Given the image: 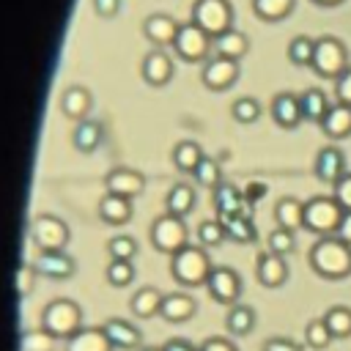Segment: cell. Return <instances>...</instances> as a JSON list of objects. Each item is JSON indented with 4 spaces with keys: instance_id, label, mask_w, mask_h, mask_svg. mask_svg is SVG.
I'll return each mask as SVG.
<instances>
[{
    "instance_id": "1",
    "label": "cell",
    "mask_w": 351,
    "mask_h": 351,
    "mask_svg": "<svg viewBox=\"0 0 351 351\" xmlns=\"http://www.w3.org/2000/svg\"><path fill=\"white\" fill-rule=\"evenodd\" d=\"M310 269L324 280H346L351 274V244L337 236H318L307 252Z\"/></svg>"
},
{
    "instance_id": "2",
    "label": "cell",
    "mask_w": 351,
    "mask_h": 351,
    "mask_svg": "<svg viewBox=\"0 0 351 351\" xmlns=\"http://www.w3.org/2000/svg\"><path fill=\"white\" fill-rule=\"evenodd\" d=\"M211 269H214L211 258H208L206 247H200V244H186L170 255V277L184 288L206 285Z\"/></svg>"
},
{
    "instance_id": "3",
    "label": "cell",
    "mask_w": 351,
    "mask_h": 351,
    "mask_svg": "<svg viewBox=\"0 0 351 351\" xmlns=\"http://www.w3.org/2000/svg\"><path fill=\"white\" fill-rule=\"evenodd\" d=\"M41 326L58 340H69L77 329H82V310L74 299H52L41 310Z\"/></svg>"
},
{
    "instance_id": "4",
    "label": "cell",
    "mask_w": 351,
    "mask_h": 351,
    "mask_svg": "<svg viewBox=\"0 0 351 351\" xmlns=\"http://www.w3.org/2000/svg\"><path fill=\"white\" fill-rule=\"evenodd\" d=\"M348 66H351L348 63V49H346V44L337 36H321V38H315V52H313L310 69L318 77L335 82Z\"/></svg>"
},
{
    "instance_id": "5",
    "label": "cell",
    "mask_w": 351,
    "mask_h": 351,
    "mask_svg": "<svg viewBox=\"0 0 351 351\" xmlns=\"http://www.w3.org/2000/svg\"><path fill=\"white\" fill-rule=\"evenodd\" d=\"M340 217H343V208L335 200V195H315V197L304 200V225L302 228L315 236H335Z\"/></svg>"
},
{
    "instance_id": "6",
    "label": "cell",
    "mask_w": 351,
    "mask_h": 351,
    "mask_svg": "<svg viewBox=\"0 0 351 351\" xmlns=\"http://www.w3.org/2000/svg\"><path fill=\"white\" fill-rule=\"evenodd\" d=\"M189 22H195L200 30H206L211 38H217L233 27V5H230V0H195Z\"/></svg>"
},
{
    "instance_id": "7",
    "label": "cell",
    "mask_w": 351,
    "mask_h": 351,
    "mask_svg": "<svg viewBox=\"0 0 351 351\" xmlns=\"http://www.w3.org/2000/svg\"><path fill=\"white\" fill-rule=\"evenodd\" d=\"M27 236L38 247V252H52V250H66V244L71 239V230L55 214H38L36 219H30Z\"/></svg>"
},
{
    "instance_id": "8",
    "label": "cell",
    "mask_w": 351,
    "mask_h": 351,
    "mask_svg": "<svg viewBox=\"0 0 351 351\" xmlns=\"http://www.w3.org/2000/svg\"><path fill=\"white\" fill-rule=\"evenodd\" d=\"M148 236H151V244H154L159 252H165V255H173V252H178L181 247L189 244V241H186V239H189V230H186L184 219H181V217H173V214L156 217V219L151 222Z\"/></svg>"
},
{
    "instance_id": "9",
    "label": "cell",
    "mask_w": 351,
    "mask_h": 351,
    "mask_svg": "<svg viewBox=\"0 0 351 351\" xmlns=\"http://www.w3.org/2000/svg\"><path fill=\"white\" fill-rule=\"evenodd\" d=\"M211 47H214V38H211L206 30H200L195 22H181V25H178L173 49H176V55H178L181 60H186V63L206 60Z\"/></svg>"
},
{
    "instance_id": "10",
    "label": "cell",
    "mask_w": 351,
    "mask_h": 351,
    "mask_svg": "<svg viewBox=\"0 0 351 351\" xmlns=\"http://www.w3.org/2000/svg\"><path fill=\"white\" fill-rule=\"evenodd\" d=\"M241 288H244V285H241V277H239V271L230 269V266H214L211 274H208V280H206L208 296H211L217 304H228V307H233V304L239 302Z\"/></svg>"
},
{
    "instance_id": "11",
    "label": "cell",
    "mask_w": 351,
    "mask_h": 351,
    "mask_svg": "<svg viewBox=\"0 0 351 351\" xmlns=\"http://www.w3.org/2000/svg\"><path fill=\"white\" fill-rule=\"evenodd\" d=\"M236 80H239V60H230V58H222V55H211V58L203 60L200 82L208 90H228Z\"/></svg>"
},
{
    "instance_id": "12",
    "label": "cell",
    "mask_w": 351,
    "mask_h": 351,
    "mask_svg": "<svg viewBox=\"0 0 351 351\" xmlns=\"http://www.w3.org/2000/svg\"><path fill=\"white\" fill-rule=\"evenodd\" d=\"M173 74H176L173 58H170L162 47H154V49L145 52V58H143V63H140V77H143L148 85L162 88V85H167V82L173 80Z\"/></svg>"
},
{
    "instance_id": "13",
    "label": "cell",
    "mask_w": 351,
    "mask_h": 351,
    "mask_svg": "<svg viewBox=\"0 0 351 351\" xmlns=\"http://www.w3.org/2000/svg\"><path fill=\"white\" fill-rule=\"evenodd\" d=\"M104 189L112 192V195L134 200L145 189V176L140 170H132V167H112L104 176Z\"/></svg>"
},
{
    "instance_id": "14",
    "label": "cell",
    "mask_w": 351,
    "mask_h": 351,
    "mask_svg": "<svg viewBox=\"0 0 351 351\" xmlns=\"http://www.w3.org/2000/svg\"><path fill=\"white\" fill-rule=\"evenodd\" d=\"M269 112H271V121L282 129H296L304 118H302V107H299V96L291 93V90H280L271 96V104H269Z\"/></svg>"
},
{
    "instance_id": "15",
    "label": "cell",
    "mask_w": 351,
    "mask_h": 351,
    "mask_svg": "<svg viewBox=\"0 0 351 351\" xmlns=\"http://www.w3.org/2000/svg\"><path fill=\"white\" fill-rule=\"evenodd\" d=\"M36 271L41 277H49V280H69L77 269L74 258L66 252V250H52V252H38V258L33 261Z\"/></svg>"
},
{
    "instance_id": "16",
    "label": "cell",
    "mask_w": 351,
    "mask_h": 351,
    "mask_svg": "<svg viewBox=\"0 0 351 351\" xmlns=\"http://www.w3.org/2000/svg\"><path fill=\"white\" fill-rule=\"evenodd\" d=\"M178 25L170 14H148L143 19V36L154 44V47H173L176 41V33H178Z\"/></svg>"
},
{
    "instance_id": "17",
    "label": "cell",
    "mask_w": 351,
    "mask_h": 351,
    "mask_svg": "<svg viewBox=\"0 0 351 351\" xmlns=\"http://www.w3.org/2000/svg\"><path fill=\"white\" fill-rule=\"evenodd\" d=\"M214 208H217V214H219V219H225V217H233V214H247V197H244V192L236 186V184H230V181H219L214 189Z\"/></svg>"
},
{
    "instance_id": "18",
    "label": "cell",
    "mask_w": 351,
    "mask_h": 351,
    "mask_svg": "<svg viewBox=\"0 0 351 351\" xmlns=\"http://www.w3.org/2000/svg\"><path fill=\"white\" fill-rule=\"evenodd\" d=\"M255 277L263 288H280L285 280H288V263L285 258L274 255V252H261L258 261H255Z\"/></svg>"
},
{
    "instance_id": "19",
    "label": "cell",
    "mask_w": 351,
    "mask_h": 351,
    "mask_svg": "<svg viewBox=\"0 0 351 351\" xmlns=\"http://www.w3.org/2000/svg\"><path fill=\"white\" fill-rule=\"evenodd\" d=\"M313 170H315V176H318L321 181L335 184V181L346 173V154H343L337 145H324V148H318V154H315Z\"/></svg>"
},
{
    "instance_id": "20",
    "label": "cell",
    "mask_w": 351,
    "mask_h": 351,
    "mask_svg": "<svg viewBox=\"0 0 351 351\" xmlns=\"http://www.w3.org/2000/svg\"><path fill=\"white\" fill-rule=\"evenodd\" d=\"M195 313H197V302H195L189 293H184V291L165 293L159 315H162L167 324H184V321H189Z\"/></svg>"
},
{
    "instance_id": "21",
    "label": "cell",
    "mask_w": 351,
    "mask_h": 351,
    "mask_svg": "<svg viewBox=\"0 0 351 351\" xmlns=\"http://www.w3.org/2000/svg\"><path fill=\"white\" fill-rule=\"evenodd\" d=\"M104 332H107L112 348H118V351H137L140 343H143L140 329L126 318H110L104 324Z\"/></svg>"
},
{
    "instance_id": "22",
    "label": "cell",
    "mask_w": 351,
    "mask_h": 351,
    "mask_svg": "<svg viewBox=\"0 0 351 351\" xmlns=\"http://www.w3.org/2000/svg\"><path fill=\"white\" fill-rule=\"evenodd\" d=\"M66 351H115L104 326H82L66 340Z\"/></svg>"
},
{
    "instance_id": "23",
    "label": "cell",
    "mask_w": 351,
    "mask_h": 351,
    "mask_svg": "<svg viewBox=\"0 0 351 351\" xmlns=\"http://www.w3.org/2000/svg\"><path fill=\"white\" fill-rule=\"evenodd\" d=\"M90 107H93V96L82 85H71V88H66L60 93V112L66 118H71V121H85Z\"/></svg>"
},
{
    "instance_id": "24",
    "label": "cell",
    "mask_w": 351,
    "mask_h": 351,
    "mask_svg": "<svg viewBox=\"0 0 351 351\" xmlns=\"http://www.w3.org/2000/svg\"><path fill=\"white\" fill-rule=\"evenodd\" d=\"M96 214H99V219L107 222V225H126V222L132 219V214H134V206H132L129 197H121V195L107 192V195L99 200Z\"/></svg>"
},
{
    "instance_id": "25",
    "label": "cell",
    "mask_w": 351,
    "mask_h": 351,
    "mask_svg": "<svg viewBox=\"0 0 351 351\" xmlns=\"http://www.w3.org/2000/svg\"><path fill=\"white\" fill-rule=\"evenodd\" d=\"M321 132L329 137V140H343L351 134V107L335 101L329 104L326 115L321 118Z\"/></svg>"
},
{
    "instance_id": "26",
    "label": "cell",
    "mask_w": 351,
    "mask_h": 351,
    "mask_svg": "<svg viewBox=\"0 0 351 351\" xmlns=\"http://www.w3.org/2000/svg\"><path fill=\"white\" fill-rule=\"evenodd\" d=\"M101 140H104V129L99 121H90V118L77 121V126L71 132V143L80 154H93L101 145Z\"/></svg>"
},
{
    "instance_id": "27",
    "label": "cell",
    "mask_w": 351,
    "mask_h": 351,
    "mask_svg": "<svg viewBox=\"0 0 351 351\" xmlns=\"http://www.w3.org/2000/svg\"><path fill=\"white\" fill-rule=\"evenodd\" d=\"M274 222L277 228H285V230H299L304 225V203L285 195L274 203Z\"/></svg>"
},
{
    "instance_id": "28",
    "label": "cell",
    "mask_w": 351,
    "mask_h": 351,
    "mask_svg": "<svg viewBox=\"0 0 351 351\" xmlns=\"http://www.w3.org/2000/svg\"><path fill=\"white\" fill-rule=\"evenodd\" d=\"M162 299H165V293H162L159 288L143 285V288H137V291L132 293L129 307H132V313H134L137 318H154V315H159V310H162Z\"/></svg>"
},
{
    "instance_id": "29",
    "label": "cell",
    "mask_w": 351,
    "mask_h": 351,
    "mask_svg": "<svg viewBox=\"0 0 351 351\" xmlns=\"http://www.w3.org/2000/svg\"><path fill=\"white\" fill-rule=\"evenodd\" d=\"M247 49H250V38H247V33H241L236 27H230L222 36L214 38V55H222V58H230V60H241L247 55Z\"/></svg>"
},
{
    "instance_id": "30",
    "label": "cell",
    "mask_w": 351,
    "mask_h": 351,
    "mask_svg": "<svg viewBox=\"0 0 351 351\" xmlns=\"http://www.w3.org/2000/svg\"><path fill=\"white\" fill-rule=\"evenodd\" d=\"M195 200H197L195 186H192V184L178 181V184H173V186H170V192H167V197H165V208H167V214H173V217H181V219H184V217L195 208Z\"/></svg>"
},
{
    "instance_id": "31",
    "label": "cell",
    "mask_w": 351,
    "mask_h": 351,
    "mask_svg": "<svg viewBox=\"0 0 351 351\" xmlns=\"http://www.w3.org/2000/svg\"><path fill=\"white\" fill-rule=\"evenodd\" d=\"M255 321H258L255 310H252L250 304H239V302H236V304L228 310V315H225V326H228V332H230L233 337L250 335V332L255 329Z\"/></svg>"
},
{
    "instance_id": "32",
    "label": "cell",
    "mask_w": 351,
    "mask_h": 351,
    "mask_svg": "<svg viewBox=\"0 0 351 351\" xmlns=\"http://www.w3.org/2000/svg\"><path fill=\"white\" fill-rule=\"evenodd\" d=\"M299 107H302V118L304 121L321 123V118L329 110V99H326V93L321 88H307L304 93H299Z\"/></svg>"
},
{
    "instance_id": "33",
    "label": "cell",
    "mask_w": 351,
    "mask_h": 351,
    "mask_svg": "<svg viewBox=\"0 0 351 351\" xmlns=\"http://www.w3.org/2000/svg\"><path fill=\"white\" fill-rule=\"evenodd\" d=\"M222 225H225L228 239H230V241H236V244H252V241H255V236H258L255 222H252V217H250V214H233V217H225V219H222Z\"/></svg>"
},
{
    "instance_id": "34",
    "label": "cell",
    "mask_w": 351,
    "mask_h": 351,
    "mask_svg": "<svg viewBox=\"0 0 351 351\" xmlns=\"http://www.w3.org/2000/svg\"><path fill=\"white\" fill-rule=\"evenodd\" d=\"M203 156L206 154H203L200 143H195V140H181V143L173 145V165L181 173H195V167L200 165Z\"/></svg>"
},
{
    "instance_id": "35",
    "label": "cell",
    "mask_w": 351,
    "mask_h": 351,
    "mask_svg": "<svg viewBox=\"0 0 351 351\" xmlns=\"http://www.w3.org/2000/svg\"><path fill=\"white\" fill-rule=\"evenodd\" d=\"M296 0H252V14L263 22H282L291 16Z\"/></svg>"
},
{
    "instance_id": "36",
    "label": "cell",
    "mask_w": 351,
    "mask_h": 351,
    "mask_svg": "<svg viewBox=\"0 0 351 351\" xmlns=\"http://www.w3.org/2000/svg\"><path fill=\"white\" fill-rule=\"evenodd\" d=\"M324 324H326V329L332 332L335 340L351 337V307H346V304L329 307V310L324 313Z\"/></svg>"
},
{
    "instance_id": "37",
    "label": "cell",
    "mask_w": 351,
    "mask_h": 351,
    "mask_svg": "<svg viewBox=\"0 0 351 351\" xmlns=\"http://www.w3.org/2000/svg\"><path fill=\"white\" fill-rule=\"evenodd\" d=\"M313 52H315V38H310V36H293L288 41V60L293 66H310Z\"/></svg>"
},
{
    "instance_id": "38",
    "label": "cell",
    "mask_w": 351,
    "mask_h": 351,
    "mask_svg": "<svg viewBox=\"0 0 351 351\" xmlns=\"http://www.w3.org/2000/svg\"><path fill=\"white\" fill-rule=\"evenodd\" d=\"M55 335H49L44 326L41 329H25L19 337L22 351H55Z\"/></svg>"
},
{
    "instance_id": "39",
    "label": "cell",
    "mask_w": 351,
    "mask_h": 351,
    "mask_svg": "<svg viewBox=\"0 0 351 351\" xmlns=\"http://www.w3.org/2000/svg\"><path fill=\"white\" fill-rule=\"evenodd\" d=\"M230 115L236 123H255L261 118V101L252 99V96H239L233 104H230Z\"/></svg>"
},
{
    "instance_id": "40",
    "label": "cell",
    "mask_w": 351,
    "mask_h": 351,
    "mask_svg": "<svg viewBox=\"0 0 351 351\" xmlns=\"http://www.w3.org/2000/svg\"><path fill=\"white\" fill-rule=\"evenodd\" d=\"M192 176H195L197 186H206V189H214L222 181V170H219V162L214 156H203Z\"/></svg>"
},
{
    "instance_id": "41",
    "label": "cell",
    "mask_w": 351,
    "mask_h": 351,
    "mask_svg": "<svg viewBox=\"0 0 351 351\" xmlns=\"http://www.w3.org/2000/svg\"><path fill=\"white\" fill-rule=\"evenodd\" d=\"M228 239L222 219H203L197 225V244L200 247H219Z\"/></svg>"
},
{
    "instance_id": "42",
    "label": "cell",
    "mask_w": 351,
    "mask_h": 351,
    "mask_svg": "<svg viewBox=\"0 0 351 351\" xmlns=\"http://www.w3.org/2000/svg\"><path fill=\"white\" fill-rule=\"evenodd\" d=\"M266 250L285 258L296 250V239H293V230H285V228H274L269 236H266Z\"/></svg>"
},
{
    "instance_id": "43",
    "label": "cell",
    "mask_w": 351,
    "mask_h": 351,
    "mask_svg": "<svg viewBox=\"0 0 351 351\" xmlns=\"http://www.w3.org/2000/svg\"><path fill=\"white\" fill-rule=\"evenodd\" d=\"M332 340H335V337H332V332L326 329L324 318H313V321L304 326V343H307L313 351H324Z\"/></svg>"
},
{
    "instance_id": "44",
    "label": "cell",
    "mask_w": 351,
    "mask_h": 351,
    "mask_svg": "<svg viewBox=\"0 0 351 351\" xmlns=\"http://www.w3.org/2000/svg\"><path fill=\"white\" fill-rule=\"evenodd\" d=\"M104 277L112 288H123L134 280V263L132 261H110L104 269Z\"/></svg>"
},
{
    "instance_id": "45",
    "label": "cell",
    "mask_w": 351,
    "mask_h": 351,
    "mask_svg": "<svg viewBox=\"0 0 351 351\" xmlns=\"http://www.w3.org/2000/svg\"><path fill=\"white\" fill-rule=\"evenodd\" d=\"M107 255H110V261H132L137 255V241L132 236H123V233L112 236L107 241Z\"/></svg>"
},
{
    "instance_id": "46",
    "label": "cell",
    "mask_w": 351,
    "mask_h": 351,
    "mask_svg": "<svg viewBox=\"0 0 351 351\" xmlns=\"http://www.w3.org/2000/svg\"><path fill=\"white\" fill-rule=\"evenodd\" d=\"M36 277H38L36 266L33 263H22L16 269V296H30L33 285H36Z\"/></svg>"
},
{
    "instance_id": "47",
    "label": "cell",
    "mask_w": 351,
    "mask_h": 351,
    "mask_svg": "<svg viewBox=\"0 0 351 351\" xmlns=\"http://www.w3.org/2000/svg\"><path fill=\"white\" fill-rule=\"evenodd\" d=\"M332 186H335L332 195H335V200L340 203V208H343V211H351V173H343Z\"/></svg>"
},
{
    "instance_id": "48",
    "label": "cell",
    "mask_w": 351,
    "mask_h": 351,
    "mask_svg": "<svg viewBox=\"0 0 351 351\" xmlns=\"http://www.w3.org/2000/svg\"><path fill=\"white\" fill-rule=\"evenodd\" d=\"M335 99L346 107H351V66L335 80Z\"/></svg>"
},
{
    "instance_id": "49",
    "label": "cell",
    "mask_w": 351,
    "mask_h": 351,
    "mask_svg": "<svg viewBox=\"0 0 351 351\" xmlns=\"http://www.w3.org/2000/svg\"><path fill=\"white\" fill-rule=\"evenodd\" d=\"M261 351H302V346H299L296 340H291V337L277 335V337H269Z\"/></svg>"
},
{
    "instance_id": "50",
    "label": "cell",
    "mask_w": 351,
    "mask_h": 351,
    "mask_svg": "<svg viewBox=\"0 0 351 351\" xmlns=\"http://www.w3.org/2000/svg\"><path fill=\"white\" fill-rule=\"evenodd\" d=\"M197 351H239L228 337H219V335H214V337H206L200 346H197Z\"/></svg>"
},
{
    "instance_id": "51",
    "label": "cell",
    "mask_w": 351,
    "mask_h": 351,
    "mask_svg": "<svg viewBox=\"0 0 351 351\" xmlns=\"http://www.w3.org/2000/svg\"><path fill=\"white\" fill-rule=\"evenodd\" d=\"M93 11L99 16H104V19H110V16H115L121 11V0H93Z\"/></svg>"
},
{
    "instance_id": "52",
    "label": "cell",
    "mask_w": 351,
    "mask_h": 351,
    "mask_svg": "<svg viewBox=\"0 0 351 351\" xmlns=\"http://www.w3.org/2000/svg\"><path fill=\"white\" fill-rule=\"evenodd\" d=\"M335 236H337L340 241L351 244V211H343V217H340V225H337Z\"/></svg>"
},
{
    "instance_id": "53",
    "label": "cell",
    "mask_w": 351,
    "mask_h": 351,
    "mask_svg": "<svg viewBox=\"0 0 351 351\" xmlns=\"http://www.w3.org/2000/svg\"><path fill=\"white\" fill-rule=\"evenodd\" d=\"M162 351H197V346H192L186 337H170V340L162 346Z\"/></svg>"
},
{
    "instance_id": "54",
    "label": "cell",
    "mask_w": 351,
    "mask_h": 351,
    "mask_svg": "<svg viewBox=\"0 0 351 351\" xmlns=\"http://www.w3.org/2000/svg\"><path fill=\"white\" fill-rule=\"evenodd\" d=\"M263 192H266V184H250L247 192H244V197H247V203H255V200H261Z\"/></svg>"
},
{
    "instance_id": "55",
    "label": "cell",
    "mask_w": 351,
    "mask_h": 351,
    "mask_svg": "<svg viewBox=\"0 0 351 351\" xmlns=\"http://www.w3.org/2000/svg\"><path fill=\"white\" fill-rule=\"evenodd\" d=\"M315 5H324V8H332V5H340L343 0H313Z\"/></svg>"
},
{
    "instance_id": "56",
    "label": "cell",
    "mask_w": 351,
    "mask_h": 351,
    "mask_svg": "<svg viewBox=\"0 0 351 351\" xmlns=\"http://www.w3.org/2000/svg\"><path fill=\"white\" fill-rule=\"evenodd\" d=\"M137 351H162V346L156 348V346H143V348H137Z\"/></svg>"
}]
</instances>
